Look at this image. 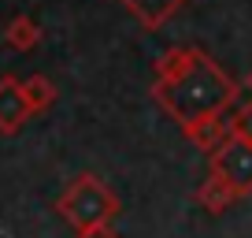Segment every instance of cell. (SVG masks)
Instances as JSON below:
<instances>
[{
    "label": "cell",
    "instance_id": "cell-1",
    "mask_svg": "<svg viewBox=\"0 0 252 238\" xmlns=\"http://www.w3.org/2000/svg\"><path fill=\"white\" fill-rule=\"evenodd\" d=\"M152 97L178 127L200 116H222L237 104V82L197 45L163 48L152 64Z\"/></svg>",
    "mask_w": 252,
    "mask_h": 238
},
{
    "label": "cell",
    "instance_id": "cell-2",
    "mask_svg": "<svg viewBox=\"0 0 252 238\" xmlns=\"http://www.w3.org/2000/svg\"><path fill=\"white\" fill-rule=\"evenodd\" d=\"M56 212L71 223L74 231H89V227H108L119 216V194L104 183L100 175L82 171L74 175L67 190L56 198Z\"/></svg>",
    "mask_w": 252,
    "mask_h": 238
},
{
    "label": "cell",
    "instance_id": "cell-3",
    "mask_svg": "<svg viewBox=\"0 0 252 238\" xmlns=\"http://www.w3.org/2000/svg\"><path fill=\"white\" fill-rule=\"evenodd\" d=\"M208 171L230 183L241 198L252 194V142L249 138L230 134L215 153H208Z\"/></svg>",
    "mask_w": 252,
    "mask_h": 238
},
{
    "label": "cell",
    "instance_id": "cell-4",
    "mask_svg": "<svg viewBox=\"0 0 252 238\" xmlns=\"http://www.w3.org/2000/svg\"><path fill=\"white\" fill-rule=\"evenodd\" d=\"M30 116L33 112H30V104H26L23 79L4 75V79H0V134H19Z\"/></svg>",
    "mask_w": 252,
    "mask_h": 238
},
{
    "label": "cell",
    "instance_id": "cell-5",
    "mask_svg": "<svg viewBox=\"0 0 252 238\" xmlns=\"http://www.w3.org/2000/svg\"><path fill=\"white\" fill-rule=\"evenodd\" d=\"M119 4H123L145 30H159L163 23H171V19L186 8L189 0H119Z\"/></svg>",
    "mask_w": 252,
    "mask_h": 238
},
{
    "label": "cell",
    "instance_id": "cell-6",
    "mask_svg": "<svg viewBox=\"0 0 252 238\" xmlns=\"http://www.w3.org/2000/svg\"><path fill=\"white\" fill-rule=\"evenodd\" d=\"M182 134L197 145L200 153H215L230 138V119H222V116H200V119H193V123H186Z\"/></svg>",
    "mask_w": 252,
    "mask_h": 238
},
{
    "label": "cell",
    "instance_id": "cell-7",
    "mask_svg": "<svg viewBox=\"0 0 252 238\" xmlns=\"http://www.w3.org/2000/svg\"><path fill=\"white\" fill-rule=\"evenodd\" d=\"M234 201H241V194H237L230 183H222L219 175H212V171H208V179L197 186V205L204 208L208 216H222Z\"/></svg>",
    "mask_w": 252,
    "mask_h": 238
},
{
    "label": "cell",
    "instance_id": "cell-8",
    "mask_svg": "<svg viewBox=\"0 0 252 238\" xmlns=\"http://www.w3.org/2000/svg\"><path fill=\"white\" fill-rule=\"evenodd\" d=\"M23 93H26V104H30V112L37 116V112H48V108L56 104L60 89H56V82L45 79V75H30V79H23Z\"/></svg>",
    "mask_w": 252,
    "mask_h": 238
},
{
    "label": "cell",
    "instance_id": "cell-9",
    "mask_svg": "<svg viewBox=\"0 0 252 238\" xmlns=\"http://www.w3.org/2000/svg\"><path fill=\"white\" fill-rule=\"evenodd\" d=\"M4 41H8L15 52H30V48L41 41V26L33 23L30 15H15L8 23V30H4Z\"/></svg>",
    "mask_w": 252,
    "mask_h": 238
},
{
    "label": "cell",
    "instance_id": "cell-10",
    "mask_svg": "<svg viewBox=\"0 0 252 238\" xmlns=\"http://www.w3.org/2000/svg\"><path fill=\"white\" fill-rule=\"evenodd\" d=\"M230 134L249 138V142H252V101L234 104V112H230Z\"/></svg>",
    "mask_w": 252,
    "mask_h": 238
},
{
    "label": "cell",
    "instance_id": "cell-11",
    "mask_svg": "<svg viewBox=\"0 0 252 238\" xmlns=\"http://www.w3.org/2000/svg\"><path fill=\"white\" fill-rule=\"evenodd\" d=\"M74 238H119V235L111 231V223H108V227H89V231H78Z\"/></svg>",
    "mask_w": 252,
    "mask_h": 238
},
{
    "label": "cell",
    "instance_id": "cell-12",
    "mask_svg": "<svg viewBox=\"0 0 252 238\" xmlns=\"http://www.w3.org/2000/svg\"><path fill=\"white\" fill-rule=\"evenodd\" d=\"M245 86H249V93H252V71H249V79H245Z\"/></svg>",
    "mask_w": 252,
    "mask_h": 238
}]
</instances>
